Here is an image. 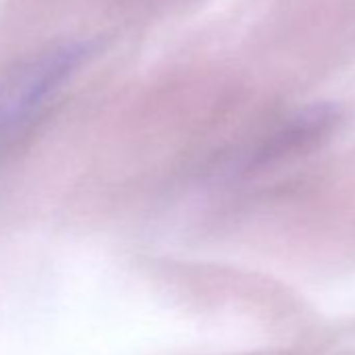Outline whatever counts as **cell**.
<instances>
[{"label":"cell","mask_w":355,"mask_h":355,"mask_svg":"<svg viewBox=\"0 0 355 355\" xmlns=\"http://www.w3.org/2000/svg\"><path fill=\"white\" fill-rule=\"evenodd\" d=\"M84 44H59L19 63L0 78V155L38 119L55 94L84 63Z\"/></svg>","instance_id":"1"}]
</instances>
